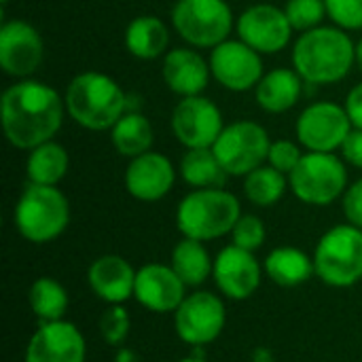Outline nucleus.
<instances>
[{
	"instance_id": "nucleus-1",
	"label": "nucleus",
	"mask_w": 362,
	"mask_h": 362,
	"mask_svg": "<svg viewBox=\"0 0 362 362\" xmlns=\"http://www.w3.org/2000/svg\"><path fill=\"white\" fill-rule=\"evenodd\" d=\"M2 127L6 140L19 151L53 140L62 129L66 102L47 83L21 78L2 93Z\"/></svg>"
},
{
	"instance_id": "nucleus-2",
	"label": "nucleus",
	"mask_w": 362,
	"mask_h": 362,
	"mask_svg": "<svg viewBox=\"0 0 362 362\" xmlns=\"http://www.w3.org/2000/svg\"><path fill=\"white\" fill-rule=\"evenodd\" d=\"M356 64V45L337 25H318L303 32L293 45V68L308 85L344 81Z\"/></svg>"
},
{
	"instance_id": "nucleus-3",
	"label": "nucleus",
	"mask_w": 362,
	"mask_h": 362,
	"mask_svg": "<svg viewBox=\"0 0 362 362\" xmlns=\"http://www.w3.org/2000/svg\"><path fill=\"white\" fill-rule=\"evenodd\" d=\"M64 102L70 119L91 132L112 129L129 110L123 87L112 76L95 70L76 74L64 93Z\"/></svg>"
},
{
	"instance_id": "nucleus-4",
	"label": "nucleus",
	"mask_w": 362,
	"mask_h": 362,
	"mask_svg": "<svg viewBox=\"0 0 362 362\" xmlns=\"http://www.w3.org/2000/svg\"><path fill=\"white\" fill-rule=\"evenodd\" d=\"M242 216L240 199L227 189H193L176 208V227L182 238L212 242L231 235Z\"/></svg>"
},
{
	"instance_id": "nucleus-5",
	"label": "nucleus",
	"mask_w": 362,
	"mask_h": 362,
	"mask_svg": "<svg viewBox=\"0 0 362 362\" xmlns=\"http://www.w3.org/2000/svg\"><path fill=\"white\" fill-rule=\"evenodd\" d=\"M13 223L25 242L49 244L68 229L70 202L57 187L28 182L15 204Z\"/></svg>"
},
{
	"instance_id": "nucleus-6",
	"label": "nucleus",
	"mask_w": 362,
	"mask_h": 362,
	"mask_svg": "<svg viewBox=\"0 0 362 362\" xmlns=\"http://www.w3.org/2000/svg\"><path fill=\"white\" fill-rule=\"evenodd\" d=\"M316 278L331 288H352L362 280V229L346 223L331 227L314 248Z\"/></svg>"
},
{
	"instance_id": "nucleus-7",
	"label": "nucleus",
	"mask_w": 362,
	"mask_h": 362,
	"mask_svg": "<svg viewBox=\"0 0 362 362\" xmlns=\"http://www.w3.org/2000/svg\"><path fill=\"white\" fill-rule=\"evenodd\" d=\"M172 25L193 49H214L229 38L235 19L227 0H178Z\"/></svg>"
},
{
	"instance_id": "nucleus-8",
	"label": "nucleus",
	"mask_w": 362,
	"mask_h": 362,
	"mask_svg": "<svg viewBox=\"0 0 362 362\" xmlns=\"http://www.w3.org/2000/svg\"><path fill=\"white\" fill-rule=\"evenodd\" d=\"M293 195L308 206H331L348 189L346 163L335 153H305L288 176Z\"/></svg>"
},
{
	"instance_id": "nucleus-9",
	"label": "nucleus",
	"mask_w": 362,
	"mask_h": 362,
	"mask_svg": "<svg viewBox=\"0 0 362 362\" xmlns=\"http://www.w3.org/2000/svg\"><path fill=\"white\" fill-rule=\"evenodd\" d=\"M269 134L255 121H235L225 125L212 151L229 176H248L261 168L269 155Z\"/></svg>"
},
{
	"instance_id": "nucleus-10",
	"label": "nucleus",
	"mask_w": 362,
	"mask_h": 362,
	"mask_svg": "<svg viewBox=\"0 0 362 362\" xmlns=\"http://www.w3.org/2000/svg\"><path fill=\"white\" fill-rule=\"evenodd\" d=\"M227 325L225 301L210 291H195L174 312V331L178 339L191 348L214 344Z\"/></svg>"
},
{
	"instance_id": "nucleus-11",
	"label": "nucleus",
	"mask_w": 362,
	"mask_h": 362,
	"mask_svg": "<svg viewBox=\"0 0 362 362\" xmlns=\"http://www.w3.org/2000/svg\"><path fill=\"white\" fill-rule=\"evenodd\" d=\"M352 129L346 108L329 100L305 106L295 123L297 140L310 153H335Z\"/></svg>"
},
{
	"instance_id": "nucleus-12",
	"label": "nucleus",
	"mask_w": 362,
	"mask_h": 362,
	"mask_svg": "<svg viewBox=\"0 0 362 362\" xmlns=\"http://www.w3.org/2000/svg\"><path fill=\"white\" fill-rule=\"evenodd\" d=\"M223 129V112L210 98H182L172 110V132L185 148H212Z\"/></svg>"
},
{
	"instance_id": "nucleus-13",
	"label": "nucleus",
	"mask_w": 362,
	"mask_h": 362,
	"mask_svg": "<svg viewBox=\"0 0 362 362\" xmlns=\"http://www.w3.org/2000/svg\"><path fill=\"white\" fill-rule=\"evenodd\" d=\"M235 30L238 38L261 55H274L284 51L295 32L284 8L267 2L244 8L238 17Z\"/></svg>"
},
{
	"instance_id": "nucleus-14",
	"label": "nucleus",
	"mask_w": 362,
	"mask_h": 362,
	"mask_svg": "<svg viewBox=\"0 0 362 362\" xmlns=\"http://www.w3.org/2000/svg\"><path fill=\"white\" fill-rule=\"evenodd\" d=\"M210 70L212 76L229 91L244 93L259 85L263 78V59L261 53L248 47L244 40H231L216 45L210 51Z\"/></svg>"
},
{
	"instance_id": "nucleus-15",
	"label": "nucleus",
	"mask_w": 362,
	"mask_h": 362,
	"mask_svg": "<svg viewBox=\"0 0 362 362\" xmlns=\"http://www.w3.org/2000/svg\"><path fill=\"white\" fill-rule=\"evenodd\" d=\"M263 265L255 257V252L244 250L235 244L225 246L214 257L212 280L218 293L231 301H248L261 286Z\"/></svg>"
},
{
	"instance_id": "nucleus-16",
	"label": "nucleus",
	"mask_w": 362,
	"mask_h": 362,
	"mask_svg": "<svg viewBox=\"0 0 362 362\" xmlns=\"http://www.w3.org/2000/svg\"><path fill=\"white\" fill-rule=\"evenodd\" d=\"M45 57V42L38 30L23 21L11 19L0 25V66L15 78L32 76Z\"/></svg>"
},
{
	"instance_id": "nucleus-17",
	"label": "nucleus",
	"mask_w": 362,
	"mask_h": 362,
	"mask_svg": "<svg viewBox=\"0 0 362 362\" xmlns=\"http://www.w3.org/2000/svg\"><path fill=\"white\" fill-rule=\"evenodd\" d=\"M87 341L70 320L40 322L25 344L23 362H85Z\"/></svg>"
},
{
	"instance_id": "nucleus-18",
	"label": "nucleus",
	"mask_w": 362,
	"mask_h": 362,
	"mask_svg": "<svg viewBox=\"0 0 362 362\" xmlns=\"http://www.w3.org/2000/svg\"><path fill=\"white\" fill-rule=\"evenodd\" d=\"M187 297V284L165 263H146L136 272L134 299L153 314H174Z\"/></svg>"
},
{
	"instance_id": "nucleus-19",
	"label": "nucleus",
	"mask_w": 362,
	"mask_h": 362,
	"mask_svg": "<svg viewBox=\"0 0 362 362\" xmlns=\"http://www.w3.org/2000/svg\"><path fill=\"white\" fill-rule=\"evenodd\" d=\"M174 182L176 168L163 153L148 151L138 155L129 159L125 170V189L138 202L155 204L163 199L174 189Z\"/></svg>"
},
{
	"instance_id": "nucleus-20",
	"label": "nucleus",
	"mask_w": 362,
	"mask_h": 362,
	"mask_svg": "<svg viewBox=\"0 0 362 362\" xmlns=\"http://www.w3.org/2000/svg\"><path fill=\"white\" fill-rule=\"evenodd\" d=\"M161 76L168 89L180 98L202 95L210 83V62L193 47H176L163 55Z\"/></svg>"
},
{
	"instance_id": "nucleus-21",
	"label": "nucleus",
	"mask_w": 362,
	"mask_h": 362,
	"mask_svg": "<svg viewBox=\"0 0 362 362\" xmlns=\"http://www.w3.org/2000/svg\"><path fill=\"white\" fill-rule=\"evenodd\" d=\"M136 272L138 269H134L127 259L119 255H102L89 265L87 284L100 301L108 305H123L134 299Z\"/></svg>"
},
{
	"instance_id": "nucleus-22",
	"label": "nucleus",
	"mask_w": 362,
	"mask_h": 362,
	"mask_svg": "<svg viewBox=\"0 0 362 362\" xmlns=\"http://www.w3.org/2000/svg\"><path fill=\"white\" fill-rule=\"evenodd\" d=\"M303 78L295 68H274L255 87L257 104L269 115H282L297 106L303 93Z\"/></svg>"
},
{
	"instance_id": "nucleus-23",
	"label": "nucleus",
	"mask_w": 362,
	"mask_h": 362,
	"mask_svg": "<svg viewBox=\"0 0 362 362\" xmlns=\"http://www.w3.org/2000/svg\"><path fill=\"white\" fill-rule=\"evenodd\" d=\"M263 272L274 284L282 288L303 286L305 282H310L312 276H316L314 257L297 246L274 248L263 261Z\"/></svg>"
},
{
	"instance_id": "nucleus-24",
	"label": "nucleus",
	"mask_w": 362,
	"mask_h": 362,
	"mask_svg": "<svg viewBox=\"0 0 362 362\" xmlns=\"http://www.w3.org/2000/svg\"><path fill=\"white\" fill-rule=\"evenodd\" d=\"M125 47L138 59H157L168 53L170 30L155 15H140L125 30Z\"/></svg>"
},
{
	"instance_id": "nucleus-25",
	"label": "nucleus",
	"mask_w": 362,
	"mask_h": 362,
	"mask_svg": "<svg viewBox=\"0 0 362 362\" xmlns=\"http://www.w3.org/2000/svg\"><path fill=\"white\" fill-rule=\"evenodd\" d=\"M170 267L187 284V288H199L208 278H212L214 259L210 257L204 242L182 238L172 250Z\"/></svg>"
},
{
	"instance_id": "nucleus-26",
	"label": "nucleus",
	"mask_w": 362,
	"mask_h": 362,
	"mask_svg": "<svg viewBox=\"0 0 362 362\" xmlns=\"http://www.w3.org/2000/svg\"><path fill=\"white\" fill-rule=\"evenodd\" d=\"M70 168V157L68 151L59 142H42L28 151L25 159V176L28 182L32 185H47V187H57Z\"/></svg>"
},
{
	"instance_id": "nucleus-27",
	"label": "nucleus",
	"mask_w": 362,
	"mask_h": 362,
	"mask_svg": "<svg viewBox=\"0 0 362 362\" xmlns=\"http://www.w3.org/2000/svg\"><path fill=\"white\" fill-rule=\"evenodd\" d=\"M110 142L115 151L123 157H138L148 151H153L155 142V129L151 121L138 112V110H127L110 129Z\"/></svg>"
},
{
	"instance_id": "nucleus-28",
	"label": "nucleus",
	"mask_w": 362,
	"mask_h": 362,
	"mask_svg": "<svg viewBox=\"0 0 362 362\" xmlns=\"http://www.w3.org/2000/svg\"><path fill=\"white\" fill-rule=\"evenodd\" d=\"M180 178L193 189H225L229 174L212 148H187L180 159Z\"/></svg>"
},
{
	"instance_id": "nucleus-29",
	"label": "nucleus",
	"mask_w": 362,
	"mask_h": 362,
	"mask_svg": "<svg viewBox=\"0 0 362 362\" xmlns=\"http://www.w3.org/2000/svg\"><path fill=\"white\" fill-rule=\"evenodd\" d=\"M28 305L40 322H55L64 320L70 305V297L62 282L42 276L32 282L28 291Z\"/></svg>"
},
{
	"instance_id": "nucleus-30",
	"label": "nucleus",
	"mask_w": 362,
	"mask_h": 362,
	"mask_svg": "<svg viewBox=\"0 0 362 362\" xmlns=\"http://www.w3.org/2000/svg\"><path fill=\"white\" fill-rule=\"evenodd\" d=\"M286 189H288V176L278 172L269 163L244 176V195L250 204L259 208L276 206L286 195Z\"/></svg>"
},
{
	"instance_id": "nucleus-31",
	"label": "nucleus",
	"mask_w": 362,
	"mask_h": 362,
	"mask_svg": "<svg viewBox=\"0 0 362 362\" xmlns=\"http://www.w3.org/2000/svg\"><path fill=\"white\" fill-rule=\"evenodd\" d=\"M284 13L293 30L303 34L308 30L322 25V19L327 17V4L325 0H288Z\"/></svg>"
},
{
	"instance_id": "nucleus-32",
	"label": "nucleus",
	"mask_w": 362,
	"mask_h": 362,
	"mask_svg": "<svg viewBox=\"0 0 362 362\" xmlns=\"http://www.w3.org/2000/svg\"><path fill=\"white\" fill-rule=\"evenodd\" d=\"M129 329H132V318L123 305H108V310L100 316L98 322L100 337L112 348H121L125 344Z\"/></svg>"
},
{
	"instance_id": "nucleus-33",
	"label": "nucleus",
	"mask_w": 362,
	"mask_h": 362,
	"mask_svg": "<svg viewBox=\"0 0 362 362\" xmlns=\"http://www.w3.org/2000/svg\"><path fill=\"white\" fill-rule=\"evenodd\" d=\"M265 240H267L265 223L255 214H242L231 231V244L250 252H257L265 244Z\"/></svg>"
},
{
	"instance_id": "nucleus-34",
	"label": "nucleus",
	"mask_w": 362,
	"mask_h": 362,
	"mask_svg": "<svg viewBox=\"0 0 362 362\" xmlns=\"http://www.w3.org/2000/svg\"><path fill=\"white\" fill-rule=\"evenodd\" d=\"M327 17L341 30H362V0H325Z\"/></svg>"
},
{
	"instance_id": "nucleus-35",
	"label": "nucleus",
	"mask_w": 362,
	"mask_h": 362,
	"mask_svg": "<svg viewBox=\"0 0 362 362\" xmlns=\"http://www.w3.org/2000/svg\"><path fill=\"white\" fill-rule=\"evenodd\" d=\"M305 153H301L299 144H295L293 140H274L269 146V155H267V163L272 168H276L278 172L291 176V172L299 165V161L303 159Z\"/></svg>"
},
{
	"instance_id": "nucleus-36",
	"label": "nucleus",
	"mask_w": 362,
	"mask_h": 362,
	"mask_svg": "<svg viewBox=\"0 0 362 362\" xmlns=\"http://www.w3.org/2000/svg\"><path fill=\"white\" fill-rule=\"evenodd\" d=\"M341 208H344L346 221L362 229V178L348 185V189L341 197Z\"/></svg>"
},
{
	"instance_id": "nucleus-37",
	"label": "nucleus",
	"mask_w": 362,
	"mask_h": 362,
	"mask_svg": "<svg viewBox=\"0 0 362 362\" xmlns=\"http://www.w3.org/2000/svg\"><path fill=\"white\" fill-rule=\"evenodd\" d=\"M341 155H344V159H346L350 165L361 168L362 170V129L354 127V129L348 134L346 142L341 144Z\"/></svg>"
},
{
	"instance_id": "nucleus-38",
	"label": "nucleus",
	"mask_w": 362,
	"mask_h": 362,
	"mask_svg": "<svg viewBox=\"0 0 362 362\" xmlns=\"http://www.w3.org/2000/svg\"><path fill=\"white\" fill-rule=\"evenodd\" d=\"M346 112H348V117H350V121H352V125L354 127H358L362 129V83L358 85H354L352 89H350V93H348V98H346Z\"/></svg>"
},
{
	"instance_id": "nucleus-39",
	"label": "nucleus",
	"mask_w": 362,
	"mask_h": 362,
	"mask_svg": "<svg viewBox=\"0 0 362 362\" xmlns=\"http://www.w3.org/2000/svg\"><path fill=\"white\" fill-rule=\"evenodd\" d=\"M112 362H142L140 361V356L132 350V348H117V352H115V358Z\"/></svg>"
},
{
	"instance_id": "nucleus-40",
	"label": "nucleus",
	"mask_w": 362,
	"mask_h": 362,
	"mask_svg": "<svg viewBox=\"0 0 362 362\" xmlns=\"http://www.w3.org/2000/svg\"><path fill=\"white\" fill-rule=\"evenodd\" d=\"M176 362H208L206 361V356H202L199 352H195V354H189V356H185V358H180V361Z\"/></svg>"
},
{
	"instance_id": "nucleus-41",
	"label": "nucleus",
	"mask_w": 362,
	"mask_h": 362,
	"mask_svg": "<svg viewBox=\"0 0 362 362\" xmlns=\"http://www.w3.org/2000/svg\"><path fill=\"white\" fill-rule=\"evenodd\" d=\"M356 66L361 68L362 72V38L356 42Z\"/></svg>"
},
{
	"instance_id": "nucleus-42",
	"label": "nucleus",
	"mask_w": 362,
	"mask_h": 362,
	"mask_svg": "<svg viewBox=\"0 0 362 362\" xmlns=\"http://www.w3.org/2000/svg\"><path fill=\"white\" fill-rule=\"evenodd\" d=\"M252 362H276V361H274V358H272L267 352H259V354L255 356V361Z\"/></svg>"
},
{
	"instance_id": "nucleus-43",
	"label": "nucleus",
	"mask_w": 362,
	"mask_h": 362,
	"mask_svg": "<svg viewBox=\"0 0 362 362\" xmlns=\"http://www.w3.org/2000/svg\"><path fill=\"white\" fill-rule=\"evenodd\" d=\"M0 2H2V4H6V2H11V0H0Z\"/></svg>"
},
{
	"instance_id": "nucleus-44",
	"label": "nucleus",
	"mask_w": 362,
	"mask_h": 362,
	"mask_svg": "<svg viewBox=\"0 0 362 362\" xmlns=\"http://www.w3.org/2000/svg\"><path fill=\"white\" fill-rule=\"evenodd\" d=\"M176 2H178V0H176Z\"/></svg>"
}]
</instances>
